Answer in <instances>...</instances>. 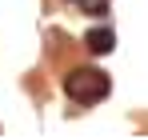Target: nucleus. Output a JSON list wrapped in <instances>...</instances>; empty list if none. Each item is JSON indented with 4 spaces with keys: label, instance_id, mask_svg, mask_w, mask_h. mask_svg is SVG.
Masks as SVG:
<instances>
[{
    "label": "nucleus",
    "instance_id": "nucleus-1",
    "mask_svg": "<svg viewBox=\"0 0 148 140\" xmlns=\"http://www.w3.org/2000/svg\"><path fill=\"white\" fill-rule=\"evenodd\" d=\"M108 76L100 68H72L68 76H64V92L72 96L76 104H96V100H104L108 96Z\"/></svg>",
    "mask_w": 148,
    "mask_h": 140
},
{
    "label": "nucleus",
    "instance_id": "nucleus-2",
    "mask_svg": "<svg viewBox=\"0 0 148 140\" xmlns=\"http://www.w3.org/2000/svg\"><path fill=\"white\" fill-rule=\"evenodd\" d=\"M84 44H88V52L104 56V52H112V48H116V36H112V28H92V32L84 36Z\"/></svg>",
    "mask_w": 148,
    "mask_h": 140
}]
</instances>
